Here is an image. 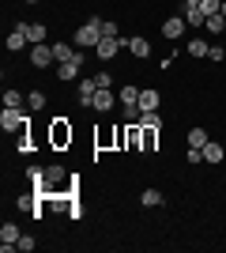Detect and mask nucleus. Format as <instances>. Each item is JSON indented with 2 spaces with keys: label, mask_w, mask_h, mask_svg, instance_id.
Here are the masks:
<instances>
[{
  "label": "nucleus",
  "mask_w": 226,
  "mask_h": 253,
  "mask_svg": "<svg viewBox=\"0 0 226 253\" xmlns=\"http://www.w3.org/2000/svg\"><path fill=\"white\" fill-rule=\"evenodd\" d=\"M27 121H31L27 106H23V110L4 106V114H0V128H4V132H11V136H23V132H27Z\"/></svg>",
  "instance_id": "obj_1"
},
{
  "label": "nucleus",
  "mask_w": 226,
  "mask_h": 253,
  "mask_svg": "<svg viewBox=\"0 0 226 253\" xmlns=\"http://www.w3.org/2000/svg\"><path fill=\"white\" fill-rule=\"evenodd\" d=\"M72 42H75V49H95V45L102 42V27H95V23H83L79 31H72Z\"/></svg>",
  "instance_id": "obj_2"
},
{
  "label": "nucleus",
  "mask_w": 226,
  "mask_h": 253,
  "mask_svg": "<svg viewBox=\"0 0 226 253\" xmlns=\"http://www.w3.org/2000/svg\"><path fill=\"white\" fill-rule=\"evenodd\" d=\"M49 144H53V148H68V144H72V125H68V117H57L53 125H49Z\"/></svg>",
  "instance_id": "obj_3"
},
{
  "label": "nucleus",
  "mask_w": 226,
  "mask_h": 253,
  "mask_svg": "<svg viewBox=\"0 0 226 253\" xmlns=\"http://www.w3.org/2000/svg\"><path fill=\"white\" fill-rule=\"evenodd\" d=\"M79 68H83V53L75 49L72 57H68V61H61V64H57V76H61L65 84H72V80H79Z\"/></svg>",
  "instance_id": "obj_4"
},
{
  "label": "nucleus",
  "mask_w": 226,
  "mask_h": 253,
  "mask_svg": "<svg viewBox=\"0 0 226 253\" xmlns=\"http://www.w3.org/2000/svg\"><path fill=\"white\" fill-rule=\"evenodd\" d=\"M117 102H121V98L113 95L109 87H98V91H95V98H91V110H98V114H109V110H113Z\"/></svg>",
  "instance_id": "obj_5"
},
{
  "label": "nucleus",
  "mask_w": 226,
  "mask_h": 253,
  "mask_svg": "<svg viewBox=\"0 0 226 253\" xmlns=\"http://www.w3.org/2000/svg\"><path fill=\"white\" fill-rule=\"evenodd\" d=\"M19 227H15V223H4V227H0V253H11V250H19Z\"/></svg>",
  "instance_id": "obj_6"
},
{
  "label": "nucleus",
  "mask_w": 226,
  "mask_h": 253,
  "mask_svg": "<svg viewBox=\"0 0 226 253\" xmlns=\"http://www.w3.org/2000/svg\"><path fill=\"white\" fill-rule=\"evenodd\" d=\"M57 57H53V42H38L31 49V64L34 68H45V64H53Z\"/></svg>",
  "instance_id": "obj_7"
},
{
  "label": "nucleus",
  "mask_w": 226,
  "mask_h": 253,
  "mask_svg": "<svg viewBox=\"0 0 226 253\" xmlns=\"http://www.w3.org/2000/svg\"><path fill=\"white\" fill-rule=\"evenodd\" d=\"M31 45V38H27V31H23V23H15L8 31V53H19V49H27Z\"/></svg>",
  "instance_id": "obj_8"
},
{
  "label": "nucleus",
  "mask_w": 226,
  "mask_h": 253,
  "mask_svg": "<svg viewBox=\"0 0 226 253\" xmlns=\"http://www.w3.org/2000/svg\"><path fill=\"white\" fill-rule=\"evenodd\" d=\"M185 27H189V23H185V15H170V19L162 23V34H166L170 42H177V38L185 34Z\"/></svg>",
  "instance_id": "obj_9"
},
{
  "label": "nucleus",
  "mask_w": 226,
  "mask_h": 253,
  "mask_svg": "<svg viewBox=\"0 0 226 253\" xmlns=\"http://www.w3.org/2000/svg\"><path fill=\"white\" fill-rule=\"evenodd\" d=\"M95 49H98V57H102V61H113L125 45H121V38H106V34H102V42H98Z\"/></svg>",
  "instance_id": "obj_10"
},
{
  "label": "nucleus",
  "mask_w": 226,
  "mask_h": 253,
  "mask_svg": "<svg viewBox=\"0 0 226 253\" xmlns=\"http://www.w3.org/2000/svg\"><path fill=\"white\" fill-rule=\"evenodd\" d=\"M159 144V125H140V151H155Z\"/></svg>",
  "instance_id": "obj_11"
},
{
  "label": "nucleus",
  "mask_w": 226,
  "mask_h": 253,
  "mask_svg": "<svg viewBox=\"0 0 226 253\" xmlns=\"http://www.w3.org/2000/svg\"><path fill=\"white\" fill-rule=\"evenodd\" d=\"M61 185H65V167H45V193L49 189H61Z\"/></svg>",
  "instance_id": "obj_12"
},
{
  "label": "nucleus",
  "mask_w": 226,
  "mask_h": 253,
  "mask_svg": "<svg viewBox=\"0 0 226 253\" xmlns=\"http://www.w3.org/2000/svg\"><path fill=\"white\" fill-rule=\"evenodd\" d=\"M125 49H129L132 57H147V53H151V42H147V38H143V34H132Z\"/></svg>",
  "instance_id": "obj_13"
},
{
  "label": "nucleus",
  "mask_w": 226,
  "mask_h": 253,
  "mask_svg": "<svg viewBox=\"0 0 226 253\" xmlns=\"http://www.w3.org/2000/svg\"><path fill=\"white\" fill-rule=\"evenodd\" d=\"M125 148L140 151V121H129V125H125Z\"/></svg>",
  "instance_id": "obj_14"
},
{
  "label": "nucleus",
  "mask_w": 226,
  "mask_h": 253,
  "mask_svg": "<svg viewBox=\"0 0 226 253\" xmlns=\"http://www.w3.org/2000/svg\"><path fill=\"white\" fill-rule=\"evenodd\" d=\"M200 151H204V163H223V155H226L219 140H207V144H204Z\"/></svg>",
  "instance_id": "obj_15"
},
{
  "label": "nucleus",
  "mask_w": 226,
  "mask_h": 253,
  "mask_svg": "<svg viewBox=\"0 0 226 253\" xmlns=\"http://www.w3.org/2000/svg\"><path fill=\"white\" fill-rule=\"evenodd\" d=\"M27 181L34 185V193H45V167H27Z\"/></svg>",
  "instance_id": "obj_16"
},
{
  "label": "nucleus",
  "mask_w": 226,
  "mask_h": 253,
  "mask_svg": "<svg viewBox=\"0 0 226 253\" xmlns=\"http://www.w3.org/2000/svg\"><path fill=\"white\" fill-rule=\"evenodd\" d=\"M140 114H151V110H159V91H140Z\"/></svg>",
  "instance_id": "obj_17"
},
{
  "label": "nucleus",
  "mask_w": 226,
  "mask_h": 253,
  "mask_svg": "<svg viewBox=\"0 0 226 253\" xmlns=\"http://www.w3.org/2000/svg\"><path fill=\"white\" fill-rule=\"evenodd\" d=\"M23 31H27V38H31V45L45 42V27L42 23H23Z\"/></svg>",
  "instance_id": "obj_18"
},
{
  "label": "nucleus",
  "mask_w": 226,
  "mask_h": 253,
  "mask_svg": "<svg viewBox=\"0 0 226 253\" xmlns=\"http://www.w3.org/2000/svg\"><path fill=\"white\" fill-rule=\"evenodd\" d=\"M95 91H98V84H95V80H79V102H83V106H91Z\"/></svg>",
  "instance_id": "obj_19"
},
{
  "label": "nucleus",
  "mask_w": 226,
  "mask_h": 253,
  "mask_svg": "<svg viewBox=\"0 0 226 253\" xmlns=\"http://www.w3.org/2000/svg\"><path fill=\"white\" fill-rule=\"evenodd\" d=\"M207 49H211V45H207L204 38H189V57H207Z\"/></svg>",
  "instance_id": "obj_20"
},
{
  "label": "nucleus",
  "mask_w": 226,
  "mask_h": 253,
  "mask_svg": "<svg viewBox=\"0 0 226 253\" xmlns=\"http://www.w3.org/2000/svg\"><path fill=\"white\" fill-rule=\"evenodd\" d=\"M140 201H143V208H162V193L159 189H143Z\"/></svg>",
  "instance_id": "obj_21"
},
{
  "label": "nucleus",
  "mask_w": 226,
  "mask_h": 253,
  "mask_svg": "<svg viewBox=\"0 0 226 253\" xmlns=\"http://www.w3.org/2000/svg\"><path fill=\"white\" fill-rule=\"evenodd\" d=\"M4 106H11V110H23V106H27V95H19V91H4Z\"/></svg>",
  "instance_id": "obj_22"
},
{
  "label": "nucleus",
  "mask_w": 226,
  "mask_h": 253,
  "mask_svg": "<svg viewBox=\"0 0 226 253\" xmlns=\"http://www.w3.org/2000/svg\"><path fill=\"white\" fill-rule=\"evenodd\" d=\"M207 144V128H189V148H204Z\"/></svg>",
  "instance_id": "obj_23"
},
{
  "label": "nucleus",
  "mask_w": 226,
  "mask_h": 253,
  "mask_svg": "<svg viewBox=\"0 0 226 253\" xmlns=\"http://www.w3.org/2000/svg\"><path fill=\"white\" fill-rule=\"evenodd\" d=\"M204 27H207L211 34H223V31H226V19H223V11H219V15H207V23H204Z\"/></svg>",
  "instance_id": "obj_24"
},
{
  "label": "nucleus",
  "mask_w": 226,
  "mask_h": 253,
  "mask_svg": "<svg viewBox=\"0 0 226 253\" xmlns=\"http://www.w3.org/2000/svg\"><path fill=\"white\" fill-rule=\"evenodd\" d=\"M27 110H34V114L45 110V95H42V91H31V95H27Z\"/></svg>",
  "instance_id": "obj_25"
},
{
  "label": "nucleus",
  "mask_w": 226,
  "mask_h": 253,
  "mask_svg": "<svg viewBox=\"0 0 226 253\" xmlns=\"http://www.w3.org/2000/svg\"><path fill=\"white\" fill-rule=\"evenodd\" d=\"M72 53H75V49H68V42H53V57H57V64H61V61H68Z\"/></svg>",
  "instance_id": "obj_26"
},
{
  "label": "nucleus",
  "mask_w": 226,
  "mask_h": 253,
  "mask_svg": "<svg viewBox=\"0 0 226 253\" xmlns=\"http://www.w3.org/2000/svg\"><path fill=\"white\" fill-rule=\"evenodd\" d=\"M200 8H204V15H219V11H223V0H200Z\"/></svg>",
  "instance_id": "obj_27"
},
{
  "label": "nucleus",
  "mask_w": 226,
  "mask_h": 253,
  "mask_svg": "<svg viewBox=\"0 0 226 253\" xmlns=\"http://www.w3.org/2000/svg\"><path fill=\"white\" fill-rule=\"evenodd\" d=\"M102 34H106V38H121V27L113 19H102Z\"/></svg>",
  "instance_id": "obj_28"
},
{
  "label": "nucleus",
  "mask_w": 226,
  "mask_h": 253,
  "mask_svg": "<svg viewBox=\"0 0 226 253\" xmlns=\"http://www.w3.org/2000/svg\"><path fill=\"white\" fill-rule=\"evenodd\" d=\"M196 163H204V151H200V148H189V167H196Z\"/></svg>",
  "instance_id": "obj_29"
},
{
  "label": "nucleus",
  "mask_w": 226,
  "mask_h": 253,
  "mask_svg": "<svg viewBox=\"0 0 226 253\" xmlns=\"http://www.w3.org/2000/svg\"><path fill=\"white\" fill-rule=\"evenodd\" d=\"M34 246H38V238H31V234H23V238H19V250H27V253H31Z\"/></svg>",
  "instance_id": "obj_30"
},
{
  "label": "nucleus",
  "mask_w": 226,
  "mask_h": 253,
  "mask_svg": "<svg viewBox=\"0 0 226 253\" xmlns=\"http://www.w3.org/2000/svg\"><path fill=\"white\" fill-rule=\"evenodd\" d=\"M95 84H98V87H113V76H109V72H98Z\"/></svg>",
  "instance_id": "obj_31"
},
{
  "label": "nucleus",
  "mask_w": 226,
  "mask_h": 253,
  "mask_svg": "<svg viewBox=\"0 0 226 253\" xmlns=\"http://www.w3.org/2000/svg\"><path fill=\"white\" fill-rule=\"evenodd\" d=\"M23 4H42V0H23Z\"/></svg>",
  "instance_id": "obj_32"
},
{
  "label": "nucleus",
  "mask_w": 226,
  "mask_h": 253,
  "mask_svg": "<svg viewBox=\"0 0 226 253\" xmlns=\"http://www.w3.org/2000/svg\"><path fill=\"white\" fill-rule=\"evenodd\" d=\"M223 19H226V0H223Z\"/></svg>",
  "instance_id": "obj_33"
},
{
  "label": "nucleus",
  "mask_w": 226,
  "mask_h": 253,
  "mask_svg": "<svg viewBox=\"0 0 226 253\" xmlns=\"http://www.w3.org/2000/svg\"><path fill=\"white\" fill-rule=\"evenodd\" d=\"M223 34H226V31H223Z\"/></svg>",
  "instance_id": "obj_34"
}]
</instances>
